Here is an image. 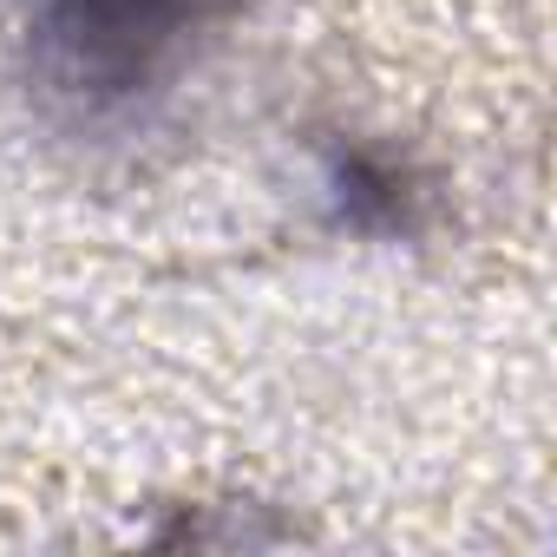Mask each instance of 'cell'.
Returning <instances> with one entry per match:
<instances>
[{
    "mask_svg": "<svg viewBox=\"0 0 557 557\" xmlns=\"http://www.w3.org/2000/svg\"><path fill=\"white\" fill-rule=\"evenodd\" d=\"M335 190H342L348 223H361V230H413L420 190L407 184V171H400L394 158L342 151V158H335Z\"/></svg>",
    "mask_w": 557,
    "mask_h": 557,
    "instance_id": "obj_2",
    "label": "cell"
},
{
    "mask_svg": "<svg viewBox=\"0 0 557 557\" xmlns=\"http://www.w3.org/2000/svg\"><path fill=\"white\" fill-rule=\"evenodd\" d=\"M236 0H21L34 86L79 112H125L164 92Z\"/></svg>",
    "mask_w": 557,
    "mask_h": 557,
    "instance_id": "obj_1",
    "label": "cell"
}]
</instances>
